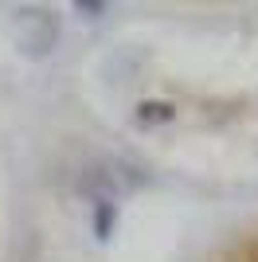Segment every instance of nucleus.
I'll list each match as a JSON object with an SVG mask.
<instances>
[{"mask_svg":"<svg viewBox=\"0 0 258 262\" xmlns=\"http://www.w3.org/2000/svg\"><path fill=\"white\" fill-rule=\"evenodd\" d=\"M90 227H94V239L106 243L118 227V204L114 200H94V208H90Z\"/></svg>","mask_w":258,"mask_h":262,"instance_id":"3","label":"nucleus"},{"mask_svg":"<svg viewBox=\"0 0 258 262\" xmlns=\"http://www.w3.org/2000/svg\"><path fill=\"white\" fill-rule=\"evenodd\" d=\"M75 8H78V12H82L86 20H94V16H102V12H106V4H90V0H78Z\"/></svg>","mask_w":258,"mask_h":262,"instance_id":"5","label":"nucleus"},{"mask_svg":"<svg viewBox=\"0 0 258 262\" xmlns=\"http://www.w3.org/2000/svg\"><path fill=\"white\" fill-rule=\"evenodd\" d=\"M75 192L90 196V204L94 200H114L118 196V176L110 172L106 164H86L82 172L75 176Z\"/></svg>","mask_w":258,"mask_h":262,"instance_id":"2","label":"nucleus"},{"mask_svg":"<svg viewBox=\"0 0 258 262\" xmlns=\"http://www.w3.org/2000/svg\"><path fill=\"white\" fill-rule=\"evenodd\" d=\"M12 35L28 59H47L59 43V16L51 8H20L12 16Z\"/></svg>","mask_w":258,"mask_h":262,"instance_id":"1","label":"nucleus"},{"mask_svg":"<svg viewBox=\"0 0 258 262\" xmlns=\"http://www.w3.org/2000/svg\"><path fill=\"white\" fill-rule=\"evenodd\" d=\"M172 114H176V106H172V102H161V98H145L133 110V118H137L141 125H164V121H172Z\"/></svg>","mask_w":258,"mask_h":262,"instance_id":"4","label":"nucleus"}]
</instances>
